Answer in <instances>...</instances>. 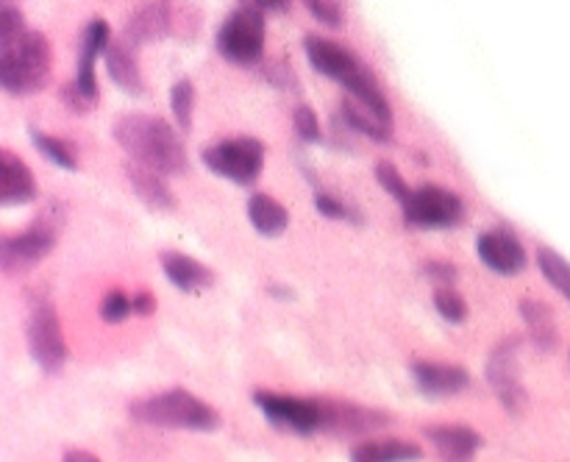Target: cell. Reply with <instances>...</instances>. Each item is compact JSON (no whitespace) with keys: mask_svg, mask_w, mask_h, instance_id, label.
Returning <instances> with one entry per match:
<instances>
[{"mask_svg":"<svg viewBox=\"0 0 570 462\" xmlns=\"http://www.w3.org/2000/svg\"><path fill=\"white\" fill-rule=\"evenodd\" d=\"M115 139L134 161L161 176H181L187 170V148L176 128L161 117L122 115L115 126Z\"/></svg>","mask_w":570,"mask_h":462,"instance_id":"6da1fadb","label":"cell"},{"mask_svg":"<svg viewBox=\"0 0 570 462\" xmlns=\"http://www.w3.org/2000/svg\"><path fill=\"white\" fill-rule=\"evenodd\" d=\"M304 50L309 65L315 67L321 76L343 83V89L351 95V98L371 106L376 115H382L384 120L393 122V106H390L387 95H384V89L379 87L376 76H373L371 67H367L365 61L356 59V56L351 53V50H345L343 45L328 42V39L323 37H306Z\"/></svg>","mask_w":570,"mask_h":462,"instance_id":"7a4b0ae2","label":"cell"},{"mask_svg":"<svg viewBox=\"0 0 570 462\" xmlns=\"http://www.w3.org/2000/svg\"><path fill=\"white\" fill-rule=\"evenodd\" d=\"M50 42L39 31H22L20 37L0 42V89L9 95H33L50 78Z\"/></svg>","mask_w":570,"mask_h":462,"instance_id":"3957f363","label":"cell"},{"mask_svg":"<svg viewBox=\"0 0 570 462\" xmlns=\"http://www.w3.org/2000/svg\"><path fill=\"white\" fill-rule=\"evenodd\" d=\"M128 412L145 426L184 429V432H215L220 426V415L187 390H165L139 399L128 406Z\"/></svg>","mask_w":570,"mask_h":462,"instance_id":"277c9868","label":"cell"},{"mask_svg":"<svg viewBox=\"0 0 570 462\" xmlns=\"http://www.w3.org/2000/svg\"><path fill=\"white\" fill-rule=\"evenodd\" d=\"M217 50L232 65H256L265 50V11L254 6H239L217 31Z\"/></svg>","mask_w":570,"mask_h":462,"instance_id":"5b68a950","label":"cell"},{"mask_svg":"<svg viewBox=\"0 0 570 462\" xmlns=\"http://www.w3.org/2000/svg\"><path fill=\"white\" fill-rule=\"evenodd\" d=\"M204 165L215 176L228 178L239 187H250L265 167V145L256 137L223 139L204 150Z\"/></svg>","mask_w":570,"mask_h":462,"instance_id":"8992f818","label":"cell"},{"mask_svg":"<svg viewBox=\"0 0 570 462\" xmlns=\"http://www.w3.org/2000/svg\"><path fill=\"white\" fill-rule=\"evenodd\" d=\"M404 209L406 226L412 228H454L460 226L465 217V204L451 189L438 187V184H426L421 189H412L410 198L401 204Z\"/></svg>","mask_w":570,"mask_h":462,"instance_id":"52a82bcc","label":"cell"},{"mask_svg":"<svg viewBox=\"0 0 570 462\" xmlns=\"http://www.w3.org/2000/svg\"><path fill=\"white\" fill-rule=\"evenodd\" d=\"M28 351L45 373H59L70 356L59 315L48 298L33 301L31 317H28Z\"/></svg>","mask_w":570,"mask_h":462,"instance_id":"ba28073f","label":"cell"},{"mask_svg":"<svg viewBox=\"0 0 570 462\" xmlns=\"http://www.w3.org/2000/svg\"><path fill=\"white\" fill-rule=\"evenodd\" d=\"M254 401L262 410V415H265L273 426L282 429V432H293V434L321 432V421H323L321 401L271 393V390H259V393H254Z\"/></svg>","mask_w":570,"mask_h":462,"instance_id":"9c48e42d","label":"cell"},{"mask_svg":"<svg viewBox=\"0 0 570 462\" xmlns=\"http://www.w3.org/2000/svg\"><path fill=\"white\" fill-rule=\"evenodd\" d=\"M518 351H521V340L507 337L488 356V382L493 384V393L499 395L501 406L510 415H521L523 406H527V390H523L521 382Z\"/></svg>","mask_w":570,"mask_h":462,"instance_id":"30bf717a","label":"cell"},{"mask_svg":"<svg viewBox=\"0 0 570 462\" xmlns=\"http://www.w3.org/2000/svg\"><path fill=\"white\" fill-rule=\"evenodd\" d=\"M53 245L56 228L45 220L33 223L22 234L0 237V271L9 276H20V273L37 267L53 250Z\"/></svg>","mask_w":570,"mask_h":462,"instance_id":"8fae6325","label":"cell"},{"mask_svg":"<svg viewBox=\"0 0 570 462\" xmlns=\"http://www.w3.org/2000/svg\"><path fill=\"white\" fill-rule=\"evenodd\" d=\"M321 432L337 434V438H362V434L379 432L390 423V415L382 410L362 404H345V401H321Z\"/></svg>","mask_w":570,"mask_h":462,"instance_id":"7c38bea8","label":"cell"},{"mask_svg":"<svg viewBox=\"0 0 570 462\" xmlns=\"http://www.w3.org/2000/svg\"><path fill=\"white\" fill-rule=\"evenodd\" d=\"M476 254L482 265L499 276H518L529 262L527 248L510 228H490V232L479 234Z\"/></svg>","mask_w":570,"mask_h":462,"instance_id":"4fadbf2b","label":"cell"},{"mask_svg":"<svg viewBox=\"0 0 570 462\" xmlns=\"http://www.w3.org/2000/svg\"><path fill=\"white\" fill-rule=\"evenodd\" d=\"M412 379L417 390L429 399H449L471 387V373L460 365H440V362H412Z\"/></svg>","mask_w":570,"mask_h":462,"instance_id":"5bb4252c","label":"cell"},{"mask_svg":"<svg viewBox=\"0 0 570 462\" xmlns=\"http://www.w3.org/2000/svg\"><path fill=\"white\" fill-rule=\"evenodd\" d=\"M37 198V178L26 161L0 148V206H22Z\"/></svg>","mask_w":570,"mask_h":462,"instance_id":"9a60e30c","label":"cell"},{"mask_svg":"<svg viewBox=\"0 0 570 462\" xmlns=\"http://www.w3.org/2000/svg\"><path fill=\"white\" fill-rule=\"evenodd\" d=\"M109 26L104 20H92L83 28L81 53H78V76L76 87L87 95L92 104H98V78H95V59L109 48Z\"/></svg>","mask_w":570,"mask_h":462,"instance_id":"2e32d148","label":"cell"},{"mask_svg":"<svg viewBox=\"0 0 570 462\" xmlns=\"http://www.w3.org/2000/svg\"><path fill=\"white\" fill-rule=\"evenodd\" d=\"M423 434L434 445L440 460H473L476 451L482 449V438L471 426H451V423H443V426H426Z\"/></svg>","mask_w":570,"mask_h":462,"instance_id":"e0dca14e","label":"cell"},{"mask_svg":"<svg viewBox=\"0 0 570 462\" xmlns=\"http://www.w3.org/2000/svg\"><path fill=\"white\" fill-rule=\"evenodd\" d=\"M161 271H165L167 282L181 289V293H198V289L212 287V282H215V273L204 262L193 259L181 250H165L161 254Z\"/></svg>","mask_w":570,"mask_h":462,"instance_id":"ac0fdd59","label":"cell"},{"mask_svg":"<svg viewBox=\"0 0 570 462\" xmlns=\"http://www.w3.org/2000/svg\"><path fill=\"white\" fill-rule=\"evenodd\" d=\"M170 28V6L167 0H150L134 11L126 22V39L131 45H145L161 39Z\"/></svg>","mask_w":570,"mask_h":462,"instance_id":"d6986e66","label":"cell"},{"mask_svg":"<svg viewBox=\"0 0 570 462\" xmlns=\"http://www.w3.org/2000/svg\"><path fill=\"white\" fill-rule=\"evenodd\" d=\"M126 176L134 193H137L150 209H159V212L176 209V195L170 193V187H167L159 170H150V167L139 165V161H128Z\"/></svg>","mask_w":570,"mask_h":462,"instance_id":"ffe728a7","label":"cell"},{"mask_svg":"<svg viewBox=\"0 0 570 462\" xmlns=\"http://www.w3.org/2000/svg\"><path fill=\"white\" fill-rule=\"evenodd\" d=\"M106 67H109V78L122 89V92L142 95V72H139L134 45L128 42V39L109 42V48H106Z\"/></svg>","mask_w":570,"mask_h":462,"instance_id":"44dd1931","label":"cell"},{"mask_svg":"<svg viewBox=\"0 0 570 462\" xmlns=\"http://www.w3.org/2000/svg\"><path fill=\"white\" fill-rule=\"evenodd\" d=\"M340 117H343V122L351 128V131L362 134V137L373 139V142L387 145L390 139H393V122L384 120V117L376 115L371 106L360 104V100L351 98V95H345Z\"/></svg>","mask_w":570,"mask_h":462,"instance_id":"7402d4cb","label":"cell"},{"mask_svg":"<svg viewBox=\"0 0 570 462\" xmlns=\"http://www.w3.org/2000/svg\"><path fill=\"white\" fill-rule=\"evenodd\" d=\"M521 317L529 328V337L538 345L540 351H554L560 345V334H557L554 315H551L549 306L543 301L523 298L521 301Z\"/></svg>","mask_w":570,"mask_h":462,"instance_id":"603a6c76","label":"cell"},{"mask_svg":"<svg viewBox=\"0 0 570 462\" xmlns=\"http://www.w3.org/2000/svg\"><path fill=\"white\" fill-rule=\"evenodd\" d=\"M248 217L254 223V228L265 237H282L289 226V215L276 198L265 193H256L250 195L248 200Z\"/></svg>","mask_w":570,"mask_h":462,"instance_id":"cb8c5ba5","label":"cell"},{"mask_svg":"<svg viewBox=\"0 0 570 462\" xmlns=\"http://www.w3.org/2000/svg\"><path fill=\"white\" fill-rule=\"evenodd\" d=\"M351 460H356V462L421 460V449L412 443H401V440H379V443L356 445V449L351 451Z\"/></svg>","mask_w":570,"mask_h":462,"instance_id":"d4e9b609","label":"cell"},{"mask_svg":"<svg viewBox=\"0 0 570 462\" xmlns=\"http://www.w3.org/2000/svg\"><path fill=\"white\" fill-rule=\"evenodd\" d=\"M31 139H33V145H37L39 154H42L45 159L53 161L56 167H65V170H78V156L67 139L50 137V134L37 131V128H31Z\"/></svg>","mask_w":570,"mask_h":462,"instance_id":"484cf974","label":"cell"},{"mask_svg":"<svg viewBox=\"0 0 570 462\" xmlns=\"http://www.w3.org/2000/svg\"><path fill=\"white\" fill-rule=\"evenodd\" d=\"M193 109H195V87L189 78H181V81L173 83L170 89V111L176 117V126L181 131H189L193 128Z\"/></svg>","mask_w":570,"mask_h":462,"instance_id":"4316f807","label":"cell"},{"mask_svg":"<svg viewBox=\"0 0 570 462\" xmlns=\"http://www.w3.org/2000/svg\"><path fill=\"white\" fill-rule=\"evenodd\" d=\"M538 265H540V271H543V276L549 278V284H554V287L570 301V262L562 259L557 250L540 248Z\"/></svg>","mask_w":570,"mask_h":462,"instance_id":"83f0119b","label":"cell"},{"mask_svg":"<svg viewBox=\"0 0 570 462\" xmlns=\"http://www.w3.org/2000/svg\"><path fill=\"white\" fill-rule=\"evenodd\" d=\"M434 309H438V315L443 317V321L454 323V326L456 323L468 321V304L449 287H440L438 293H434Z\"/></svg>","mask_w":570,"mask_h":462,"instance_id":"f1b7e54d","label":"cell"},{"mask_svg":"<svg viewBox=\"0 0 570 462\" xmlns=\"http://www.w3.org/2000/svg\"><path fill=\"white\" fill-rule=\"evenodd\" d=\"M376 181L382 184L384 189H387L390 195H393L395 200H399V204H404L406 198H410V184L404 181V176H401L399 173V167L393 165V161H387V159H382V161H376Z\"/></svg>","mask_w":570,"mask_h":462,"instance_id":"f546056e","label":"cell"},{"mask_svg":"<svg viewBox=\"0 0 570 462\" xmlns=\"http://www.w3.org/2000/svg\"><path fill=\"white\" fill-rule=\"evenodd\" d=\"M315 209L321 212L323 217H328V220L362 223V215L354 209V206L343 204V200L334 198V195H328V193H317V195H315Z\"/></svg>","mask_w":570,"mask_h":462,"instance_id":"4dcf8cb0","label":"cell"},{"mask_svg":"<svg viewBox=\"0 0 570 462\" xmlns=\"http://www.w3.org/2000/svg\"><path fill=\"white\" fill-rule=\"evenodd\" d=\"M131 312V298H128L126 293H120V289H111V293H106L104 301H100V317H104L106 323H122Z\"/></svg>","mask_w":570,"mask_h":462,"instance_id":"1f68e13d","label":"cell"},{"mask_svg":"<svg viewBox=\"0 0 570 462\" xmlns=\"http://www.w3.org/2000/svg\"><path fill=\"white\" fill-rule=\"evenodd\" d=\"M293 126H295V134H298L304 142H321L323 139L321 120H317V115L312 106H298V109H295Z\"/></svg>","mask_w":570,"mask_h":462,"instance_id":"d6a6232c","label":"cell"},{"mask_svg":"<svg viewBox=\"0 0 570 462\" xmlns=\"http://www.w3.org/2000/svg\"><path fill=\"white\" fill-rule=\"evenodd\" d=\"M26 31V17L14 6H0V42L20 37Z\"/></svg>","mask_w":570,"mask_h":462,"instance_id":"836d02e7","label":"cell"},{"mask_svg":"<svg viewBox=\"0 0 570 462\" xmlns=\"http://www.w3.org/2000/svg\"><path fill=\"white\" fill-rule=\"evenodd\" d=\"M304 6L323 22V26H343V11H340V6L332 3V0H304Z\"/></svg>","mask_w":570,"mask_h":462,"instance_id":"e575fe53","label":"cell"},{"mask_svg":"<svg viewBox=\"0 0 570 462\" xmlns=\"http://www.w3.org/2000/svg\"><path fill=\"white\" fill-rule=\"evenodd\" d=\"M423 273H426V278H432L434 284H440V287H451V284L456 282V276H460L456 265H451V262L445 259L426 262V265H423Z\"/></svg>","mask_w":570,"mask_h":462,"instance_id":"d590c367","label":"cell"},{"mask_svg":"<svg viewBox=\"0 0 570 462\" xmlns=\"http://www.w3.org/2000/svg\"><path fill=\"white\" fill-rule=\"evenodd\" d=\"M61 100H65V106H67V109H70V111H76V115H83V111H89V109H92V106H95L92 100H89L87 95H83L81 89L76 87V81H72V83H67V87L61 89Z\"/></svg>","mask_w":570,"mask_h":462,"instance_id":"8d00e7d4","label":"cell"},{"mask_svg":"<svg viewBox=\"0 0 570 462\" xmlns=\"http://www.w3.org/2000/svg\"><path fill=\"white\" fill-rule=\"evenodd\" d=\"M265 78L271 83H276V87H282V89H298V81H295V76H293V70H289V67L273 65L271 70L265 72Z\"/></svg>","mask_w":570,"mask_h":462,"instance_id":"74e56055","label":"cell"},{"mask_svg":"<svg viewBox=\"0 0 570 462\" xmlns=\"http://www.w3.org/2000/svg\"><path fill=\"white\" fill-rule=\"evenodd\" d=\"M131 306L137 315H154L156 298L150 293H137V295H131Z\"/></svg>","mask_w":570,"mask_h":462,"instance_id":"f35d334b","label":"cell"},{"mask_svg":"<svg viewBox=\"0 0 570 462\" xmlns=\"http://www.w3.org/2000/svg\"><path fill=\"white\" fill-rule=\"evenodd\" d=\"M243 6H254L259 11H284L289 9V0H243Z\"/></svg>","mask_w":570,"mask_h":462,"instance_id":"ab89813d","label":"cell"},{"mask_svg":"<svg viewBox=\"0 0 570 462\" xmlns=\"http://www.w3.org/2000/svg\"><path fill=\"white\" fill-rule=\"evenodd\" d=\"M65 460H81V462H95L98 460V456L95 454H89V451H78V449H70V451H65Z\"/></svg>","mask_w":570,"mask_h":462,"instance_id":"60d3db41","label":"cell"},{"mask_svg":"<svg viewBox=\"0 0 570 462\" xmlns=\"http://www.w3.org/2000/svg\"><path fill=\"white\" fill-rule=\"evenodd\" d=\"M17 0H0V6H14Z\"/></svg>","mask_w":570,"mask_h":462,"instance_id":"b9f144b4","label":"cell"}]
</instances>
